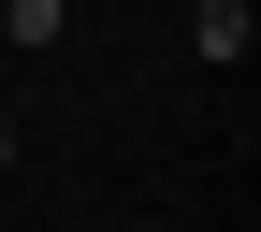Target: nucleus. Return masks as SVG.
<instances>
[{
	"label": "nucleus",
	"instance_id": "obj_2",
	"mask_svg": "<svg viewBox=\"0 0 261 232\" xmlns=\"http://www.w3.org/2000/svg\"><path fill=\"white\" fill-rule=\"evenodd\" d=\"M0 29H15V44H58V29H73V0H0Z\"/></svg>",
	"mask_w": 261,
	"mask_h": 232
},
{
	"label": "nucleus",
	"instance_id": "obj_1",
	"mask_svg": "<svg viewBox=\"0 0 261 232\" xmlns=\"http://www.w3.org/2000/svg\"><path fill=\"white\" fill-rule=\"evenodd\" d=\"M247 29H261V0H203V15H189V44H203V58H247Z\"/></svg>",
	"mask_w": 261,
	"mask_h": 232
},
{
	"label": "nucleus",
	"instance_id": "obj_3",
	"mask_svg": "<svg viewBox=\"0 0 261 232\" xmlns=\"http://www.w3.org/2000/svg\"><path fill=\"white\" fill-rule=\"evenodd\" d=\"M0 160H15V116H0Z\"/></svg>",
	"mask_w": 261,
	"mask_h": 232
}]
</instances>
